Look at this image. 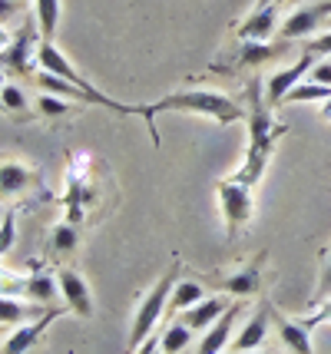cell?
Returning <instances> with one entry per match:
<instances>
[{
  "label": "cell",
  "mask_w": 331,
  "mask_h": 354,
  "mask_svg": "<svg viewBox=\"0 0 331 354\" xmlns=\"http://www.w3.org/2000/svg\"><path fill=\"white\" fill-rule=\"evenodd\" d=\"M66 311V305H53V308H47L40 318H33V322H23L20 328H17L10 338L3 341V348H0V354H30L33 348H37V341L44 338V331H47L50 324L57 322L60 315Z\"/></svg>",
  "instance_id": "cell-9"
},
{
  "label": "cell",
  "mask_w": 331,
  "mask_h": 354,
  "mask_svg": "<svg viewBox=\"0 0 331 354\" xmlns=\"http://www.w3.org/2000/svg\"><path fill=\"white\" fill-rule=\"evenodd\" d=\"M0 103H3V113H14V116H33L27 93L20 90L17 83H10V80L0 86Z\"/></svg>",
  "instance_id": "cell-24"
},
{
  "label": "cell",
  "mask_w": 331,
  "mask_h": 354,
  "mask_svg": "<svg viewBox=\"0 0 331 354\" xmlns=\"http://www.w3.org/2000/svg\"><path fill=\"white\" fill-rule=\"evenodd\" d=\"M315 60H318L315 53H301L292 66H285V70H278V73H272V77L265 80V100L268 103H272V106H282L288 90L299 86L301 80L308 77V70L315 66Z\"/></svg>",
  "instance_id": "cell-10"
},
{
  "label": "cell",
  "mask_w": 331,
  "mask_h": 354,
  "mask_svg": "<svg viewBox=\"0 0 331 354\" xmlns=\"http://www.w3.org/2000/svg\"><path fill=\"white\" fill-rule=\"evenodd\" d=\"M232 301H229V295L225 298H219V295H205L199 305H192V308H186L182 315H179V322L186 324V328H192V331H205V328H212V324L219 322V315L225 308H229Z\"/></svg>",
  "instance_id": "cell-17"
},
{
  "label": "cell",
  "mask_w": 331,
  "mask_h": 354,
  "mask_svg": "<svg viewBox=\"0 0 331 354\" xmlns=\"http://www.w3.org/2000/svg\"><path fill=\"white\" fill-rule=\"evenodd\" d=\"M192 328H186L182 322H173L166 331H162V341H159V348H162V354H179L186 344L192 341Z\"/></svg>",
  "instance_id": "cell-26"
},
{
  "label": "cell",
  "mask_w": 331,
  "mask_h": 354,
  "mask_svg": "<svg viewBox=\"0 0 331 354\" xmlns=\"http://www.w3.org/2000/svg\"><path fill=\"white\" fill-rule=\"evenodd\" d=\"M216 192H219V209H222V218H225V235L238 239V232L252 222V212H255L252 185L238 183V179L229 176V179L219 183Z\"/></svg>",
  "instance_id": "cell-5"
},
{
  "label": "cell",
  "mask_w": 331,
  "mask_h": 354,
  "mask_svg": "<svg viewBox=\"0 0 331 354\" xmlns=\"http://www.w3.org/2000/svg\"><path fill=\"white\" fill-rule=\"evenodd\" d=\"M14 242H17V212H7L3 222H0V259L14 248Z\"/></svg>",
  "instance_id": "cell-27"
},
{
  "label": "cell",
  "mask_w": 331,
  "mask_h": 354,
  "mask_svg": "<svg viewBox=\"0 0 331 354\" xmlns=\"http://www.w3.org/2000/svg\"><path fill=\"white\" fill-rule=\"evenodd\" d=\"M262 265H265V252H258L255 255V262L242 265L238 272H232V275H196L199 281H202L205 288H212V292H225L229 298H252V295L262 292Z\"/></svg>",
  "instance_id": "cell-6"
},
{
  "label": "cell",
  "mask_w": 331,
  "mask_h": 354,
  "mask_svg": "<svg viewBox=\"0 0 331 354\" xmlns=\"http://www.w3.org/2000/svg\"><path fill=\"white\" fill-rule=\"evenodd\" d=\"M268 324H272V301H262L258 311L249 318V324L238 331V338L232 341V351H258L268 338Z\"/></svg>",
  "instance_id": "cell-15"
},
{
  "label": "cell",
  "mask_w": 331,
  "mask_h": 354,
  "mask_svg": "<svg viewBox=\"0 0 331 354\" xmlns=\"http://www.w3.org/2000/svg\"><path fill=\"white\" fill-rule=\"evenodd\" d=\"M53 308V305H50ZM44 305H30L23 298H10V295H0V324H23V322H33L44 315Z\"/></svg>",
  "instance_id": "cell-20"
},
{
  "label": "cell",
  "mask_w": 331,
  "mask_h": 354,
  "mask_svg": "<svg viewBox=\"0 0 331 354\" xmlns=\"http://www.w3.org/2000/svg\"><path fill=\"white\" fill-rule=\"evenodd\" d=\"M77 248H79V225L60 222V225L50 229V252H53L57 259H70Z\"/></svg>",
  "instance_id": "cell-21"
},
{
  "label": "cell",
  "mask_w": 331,
  "mask_h": 354,
  "mask_svg": "<svg viewBox=\"0 0 331 354\" xmlns=\"http://www.w3.org/2000/svg\"><path fill=\"white\" fill-rule=\"evenodd\" d=\"M10 37H14V33L7 30V27H0V50H3L7 44H10Z\"/></svg>",
  "instance_id": "cell-34"
},
{
  "label": "cell",
  "mask_w": 331,
  "mask_h": 354,
  "mask_svg": "<svg viewBox=\"0 0 331 354\" xmlns=\"http://www.w3.org/2000/svg\"><path fill=\"white\" fill-rule=\"evenodd\" d=\"M159 113H192V116H205L216 126H232L245 120V106H238V100L225 96L216 90H176L169 96H162L156 103H146L142 120H146V133L153 139V146H159L156 133V116Z\"/></svg>",
  "instance_id": "cell-2"
},
{
  "label": "cell",
  "mask_w": 331,
  "mask_h": 354,
  "mask_svg": "<svg viewBox=\"0 0 331 354\" xmlns=\"http://www.w3.org/2000/svg\"><path fill=\"white\" fill-rule=\"evenodd\" d=\"M222 354H238V351H222Z\"/></svg>",
  "instance_id": "cell-37"
},
{
  "label": "cell",
  "mask_w": 331,
  "mask_h": 354,
  "mask_svg": "<svg viewBox=\"0 0 331 354\" xmlns=\"http://www.w3.org/2000/svg\"><path fill=\"white\" fill-rule=\"evenodd\" d=\"M205 298V285L199 281L196 275L189 278H179L173 288V298H169V308H166V318H179L186 308H192V305H199Z\"/></svg>",
  "instance_id": "cell-19"
},
{
  "label": "cell",
  "mask_w": 331,
  "mask_h": 354,
  "mask_svg": "<svg viewBox=\"0 0 331 354\" xmlns=\"http://www.w3.org/2000/svg\"><path fill=\"white\" fill-rule=\"evenodd\" d=\"M57 295H60V281L50 275V272H44V268H37V272H33L30 278H23V295H20L23 301L50 308Z\"/></svg>",
  "instance_id": "cell-18"
},
{
  "label": "cell",
  "mask_w": 331,
  "mask_h": 354,
  "mask_svg": "<svg viewBox=\"0 0 331 354\" xmlns=\"http://www.w3.org/2000/svg\"><path fill=\"white\" fill-rule=\"evenodd\" d=\"M288 40L282 44H268V40H242V46L236 50V60L232 66H222L225 73H236V70H249V66H265L268 60H275V57H282Z\"/></svg>",
  "instance_id": "cell-12"
},
{
  "label": "cell",
  "mask_w": 331,
  "mask_h": 354,
  "mask_svg": "<svg viewBox=\"0 0 331 354\" xmlns=\"http://www.w3.org/2000/svg\"><path fill=\"white\" fill-rule=\"evenodd\" d=\"M305 80H315V83H325V86H331V60H315V66L308 70V77Z\"/></svg>",
  "instance_id": "cell-28"
},
{
  "label": "cell",
  "mask_w": 331,
  "mask_h": 354,
  "mask_svg": "<svg viewBox=\"0 0 331 354\" xmlns=\"http://www.w3.org/2000/svg\"><path fill=\"white\" fill-rule=\"evenodd\" d=\"M331 100V86L315 83V80H301L299 86H292L285 103H328Z\"/></svg>",
  "instance_id": "cell-22"
},
{
  "label": "cell",
  "mask_w": 331,
  "mask_h": 354,
  "mask_svg": "<svg viewBox=\"0 0 331 354\" xmlns=\"http://www.w3.org/2000/svg\"><path fill=\"white\" fill-rule=\"evenodd\" d=\"M57 281H60V295H64L66 308L79 318H90L93 315V295H90L86 278L73 268H57Z\"/></svg>",
  "instance_id": "cell-11"
},
{
  "label": "cell",
  "mask_w": 331,
  "mask_h": 354,
  "mask_svg": "<svg viewBox=\"0 0 331 354\" xmlns=\"http://www.w3.org/2000/svg\"><path fill=\"white\" fill-rule=\"evenodd\" d=\"M0 335H3V324H0Z\"/></svg>",
  "instance_id": "cell-38"
},
{
  "label": "cell",
  "mask_w": 331,
  "mask_h": 354,
  "mask_svg": "<svg viewBox=\"0 0 331 354\" xmlns=\"http://www.w3.org/2000/svg\"><path fill=\"white\" fill-rule=\"evenodd\" d=\"M40 185V169L14 159V156H0V202L23 199L27 192H33Z\"/></svg>",
  "instance_id": "cell-8"
},
{
  "label": "cell",
  "mask_w": 331,
  "mask_h": 354,
  "mask_svg": "<svg viewBox=\"0 0 331 354\" xmlns=\"http://www.w3.org/2000/svg\"><path fill=\"white\" fill-rule=\"evenodd\" d=\"M40 27L37 24H27V27H20V30L10 37V44L0 50V70L7 73V77H27L33 80V63H37V50H40Z\"/></svg>",
  "instance_id": "cell-4"
},
{
  "label": "cell",
  "mask_w": 331,
  "mask_h": 354,
  "mask_svg": "<svg viewBox=\"0 0 331 354\" xmlns=\"http://www.w3.org/2000/svg\"><path fill=\"white\" fill-rule=\"evenodd\" d=\"M20 3H27V0H20Z\"/></svg>",
  "instance_id": "cell-40"
},
{
  "label": "cell",
  "mask_w": 331,
  "mask_h": 354,
  "mask_svg": "<svg viewBox=\"0 0 331 354\" xmlns=\"http://www.w3.org/2000/svg\"><path fill=\"white\" fill-rule=\"evenodd\" d=\"M305 53H315L318 60H321V57H328V53H331V30H325L321 37H315L312 44L305 46Z\"/></svg>",
  "instance_id": "cell-29"
},
{
  "label": "cell",
  "mask_w": 331,
  "mask_h": 354,
  "mask_svg": "<svg viewBox=\"0 0 331 354\" xmlns=\"http://www.w3.org/2000/svg\"><path fill=\"white\" fill-rule=\"evenodd\" d=\"M70 109H73V103L64 100V96H53V93H40V96L33 100V113L44 116V120H64Z\"/></svg>",
  "instance_id": "cell-25"
},
{
  "label": "cell",
  "mask_w": 331,
  "mask_h": 354,
  "mask_svg": "<svg viewBox=\"0 0 331 354\" xmlns=\"http://www.w3.org/2000/svg\"><path fill=\"white\" fill-rule=\"evenodd\" d=\"M321 120H331V100H328V106L321 109Z\"/></svg>",
  "instance_id": "cell-35"
},
{
  "label": "cell",
  "mask_w": 331,
  "mask_h": 354,
  "mask_svg": "<svg viewBox=\"0 0 331 354\" xmlns=\"http://www.w3.org/2000/svg\"><path fill=\"white\" fill-rule=\"evenodd\" d=\"M331 20V0H315V3H305V7H299L295 14H288L278 24V37L282 40H305V37H312V33H318L321 27H328Z\"/></svg>",
  "instance_id": "cell-7"
},
{
  "label": "cell",
  "mask_w": 331,
  "mask_h": 354,
  "mask_svg": "<svg viewBox=\"0 0 331 354\" xmlns=\"http://www.w3.org/2000/svg\"><path fill=\"white\" fill-rule=\"evenodd\" d=\"M136 354H162V348H159L156 338H149V341H142L140 348H136Z\"/></svg>",
  "instance_id": "cell-33"
},
{
  "label": "cell",
  "mask_w": 331,
  "mask_h": 354,
  "mask_svg": "<svg viewBox=\"0 0 331 354\" xmlns=\"http://www.w3.org/2000/svg\"><path fill=\"white\" fill-rule=\"evenodd\" d=\"M37 27H40L44 40L57 37V27H60V0H37Z\"/></svg>",
  "instance_id": "cell-23"
},
{
  "label": "cell",
  "mask_w": 331,
  "mask_h": 354,
  "mask_svg": "<svg viewBox=\"0 0 331 354\" xmlns=\"http://www.w3.org/2000/svg\"><path fill=\"white\" fill-rule=\"evenodd\" d=\"M265 354H272V351H265Z\"/></svg>",
  "instance_id": "cell-42"
},
{
  "label": "cell",
  "mask_w": 331,
  "mask_h": 354,
  "mask_svg": "<svg viewBox=\"0 0 331 354\" xmlns=\"http://www.w3.org/2000/svg\"><path fill=\"white\" fill-rule=\"evenodd\" d=\"M328 30H331V20H328Z\"/></svg>",
  "instance_id": "cell-39"
},
{
  "label": "cell",
  "mask_w": 331,
  "mask_h": 354,
  "mask_svg": "<svg viewBox=\"0 0 331 354\" xmlns=\"http://www.w3.org/2000/svg\"><path fill=\"white\" fill-rule=\"evenodd\" d=\"M272 324H275L278 341L285 344L288 354H315L312 351V338H308V324L305 322H292L288 315H282V311L272 305Z\"/></svg>",
  "instance_id": "cell-13"
},
{
  "label": "cell",
  "mask_w": 331,
  "mask_h": 354,
  "mask_svg": "<svg viewBox=\"0 0 331 354\" xmlns=\"http://www.w3.org/2000/svg\"><path fill=\"white\" fill-rule=\"evenodd\" d=\"M272 33H278V3L255 7L252 14L242 20V27H238V40H268Z\"/></svg>",
  "instance_id": "cell-16"
},
{
  "label": "cell",
  "mask_w": 331,
  "mask_h": 354,
  "mask_svg": "<svg viewBox=\"0 0 331 354\" xmlns=\"http://www.w3.org/2000/svg\"><path fill=\"white\" fill-rule=\"evenodd\" d=\"M179 281V262L169 265V272L159 278L156 285L146 292V298L140 301V308L133 315V328H129V354L140 348L142 341L153 338L156 324L166 318V308H169V298H173V288Z\"/></svg>",
  "instance_id": "cell-3"
},
{
  "label": "cell",
  "mask_w": 331,
  "mask_h": 354,
  "mask_svg": "<svg viewBox=\"0 0 331 354\" xmlns=\"http://www.w3.org/2000/svg\"><path fill=\"white\" fill-rule=\"evenodd\" d=\"M238 311H242V298L232 301L229 308L222 311L219 322L212 324V328H205V335H202V341H199V351L196 354H222L225 351V344H229V338H232V328H236Z\"/></svg>",
  "instance_id": "cell-14"
},
{
  "label": "cell",
  "mask_w": 331,
  "mask_h": 354,
  "mask_svg": "<svg viewBox=\"0 0 331 354\" xmlns=\"http://www.w3.org/2000/svg\"><path fill=\"white\" fill-rule=\"evenodd\" d=\"M245 123H249V149H245V159H242V166H238L232 179L245 185H258V179L268 169V159H272L275 146H278V139L288 133V126L272 116V103L265 100L262 80H249L245 83Z\"/></svg>",
  "instance_id": "cell-1"
},
{
  "label": "cell",
  "mask_w": 331,
  "mask_h": 354,
  "mask_svg": "<svg viewBox=\"0 0 331 354\" xmlns=\"http://www.w3.org/2000/svg\"><path fill=\"white\" fill-rule=\"evenodd\" d=\"M325 322H331V298L315 311V315H312V318H305V324H308V328H315V324H325Z\"/></svg>",
  "instance_id": "cell-32"
},
{
  "label": "cell",
  "mask_w": 331,
  "mask_h": 354,
  "mask_svg": "<svg viewBox=\"0 0 331 354\" xmlns=\"http://www.w3.org/2000/svg\"><path fill=\"white\" fill-rule=\"evenodd\" d=\"M318 298H331V252L325 265H321V278H318Z\"/></svg>",
  "instance_id": "cell-31"
},
{
  "label": "cell",
  "mask_w": 331,
  "mask_h": 354,
  "mask_svg": "<svg viewBox=\"0 0 331 354\" xmlns=\"http://www.w3.org/2000/svg\"><path fill=\"white\" fill-rule=\"evenodd\" d=\"M20 0H0V27H7L14 17H20Z\"/></svg>",
  "instance_id": "cell-30"
},
{
  "label": "cell",
  "mask_w": 331,
  "mask_h": 354,
  "mask_svg": "<svg viewBox=\"0 0 331 354\" xmlns=\"http://www.w3.org/2000/svg\"><path fill=\"white\" fill-rule=\"evenodd\" d=\"M3 83H7V73H3V70H0V86H3Z\"/></svg>",
  "instance_id": "cell-36"
},
{
  "label": "cell",
  "mask_w": 331,
  "mask_h": 354,
  "mask_svg": "<svg viewBox=\"0 0 331 354\" xmlns=\"http://www.w3.org/2000/svg\"><path fill=\"white\" fill-rule=\"evenodd\" d=\"M0 109H3V103H0Z\"/></svg>",
  "instance_id": "cell-41"
}]
</instances>
